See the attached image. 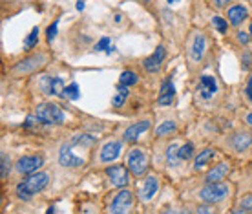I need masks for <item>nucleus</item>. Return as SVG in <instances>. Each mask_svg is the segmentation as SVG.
<instances>
[{"label":"nucleus","mask_w":252,"mask_h":214,"mask_svg":"<svg viewBox=\"0 0 252 214\" xmlns=\"http://www.w3.org/2000/svg\"><path fill=\"white\" fill-rule=\"evenodd\" d=\"M66 88V84L61 77H51V84H50V95H57V97H63V92Z\"/></svg>","instance_id":"28"},{"label":"nucleus","mask_w":252,"mask_h":214,"mask_svg":"<svg viewBox=\"0 0 252 214\" xmlns=\"http://www.w3.org/2000/svg\"><path fill=\"white\" fill-rule=\"evenodd\" d=\"M177 134H179V121L174 119V117H166L154 128L156 139H168L177 136Z\"/></svg>","instance_id":"20"},{"label":"nucleus","mask_w":252,"mask_h":214,"mask_svg":"<svg viewBox=\"0 0 252 214\" xmlns=\"http://www.w3.org/2000/svg\"><path fill=\"white\" fill-rule=\"evenodd\" d=\"M50 61L48 53L44 51H37L33 55H28L26 59H22L20 63H17L11 68V75L15 77H24V75H32L35 71H38L40 68H44L46 64Z\"/></svg>","instance_id":"9"},{"label":"nucleus","mask_w":252,"mask_h":214,"mask_svg":"<svg viewBox=\"0 0 252 214\" xmlns=\"http://www.w3.org/2000/svg\"><path fill=\"white\" fill-rule=\"evenodd\" d=\"M168 2H170V4H174V2H179V0H168Z\"/></svg>","instance_id":"39"},{"label":"nucleus","mask_w":252,"mask_h":214,"mask_svg":"<svg viewBox=\"0 0 252 214\" xmlns=\"http://www.w3.org/2000/svg\"><path fill=\"white\" fill-rule=\"evenodd\" d=\"M82 7H84V2L79 0V2H77V9H82Z\"/></svg>","instance_id":"38"},{"label":"nucleus","mask_w":252,"mask_h":214,"mask_svg":"<svg viewBox=\"0 0 252 214\" xmlns=\"http://www.w3.org/2000/svg\"><path fill=\"white\" fill-rule=\"evenodd\" d=\"M238 55V63H240V70L243 73H251L252 71V46L243 48V46H232Z\"/></svg>","instance_id":"24"},{"label":"nucleus","mask_w":252,"mask_h":214,"mask_svg":"<svg viewBox=\"0 0 252 214\" xmlns=\"http://www.w3.org/2000/svg\"><path fill=\"white\" fill-rule=\"evenodd\" d=\"M223 15L227 17L228 24H230L232 30H240V28H243L245 24H249V20H252V9L247 6L245 2H240V0L232 2V4L223 11Z\"/></svg>","instance_id":"10"},{"label":"nucleus","mask_w":252,"mask_h":214,"mask_svg":"<svg viewBox=\"0 0 252 214\" xmlns=\"http://www.w3.org/2000/svg\"><path fill=\"white\" fill-rule=\"evenodd\" d=\"M50 185V174L48 172H33L24 178V181L19 183L17 196L22 202H30L37 192H42Z\"/></svg>","instance_id":"5"},{"label":"nucleus","mask_w":252,"mask_h":214,"mask_svg":"<svg viewBox=\"0 0 252 214\" xmlns=\"http://www.w3.org/2000/svg\"><path fill=\"white\" fill-rule=\"evenodd\" d=\"M216 145L225 156L234 159H252V128L245 125L232 126L216 141Z\"/></svg>","instance_id":"4"},{"label":"nucleus","mask_w":252,"mask_h":214,"mask_svg":"<svg viewBox=\"0 0 252 214\" xmlns=\"http://www.w3.org/2000/svg\"><path fill=\"white\" fill-rule=\"evenodd\" d=\"M159 190H161V179H159V176H156V174H146L145 179L141 181V185H139L137 189L139 202L150 203L158 196Z\"/></svg>","instance_id":"13"},{"label":"nucleus","mask_w":252,"mask_h":214,"mask_svg":"<svg viewBox=\"0 0 252 214\" xmlns=\"http://www.w3.org/2000/svg\"><path fill=\"white\" fill-rule=\"evenodd\" d=\"M192 94H194V105L203 110L216 107H223L227 99H225V86L220 75L210 73V71H201L197 75L192 77Z\"/></svg>","instance_id":"2"},{"label":"nucleus","mask_w":252,"mask_h":214,"mask_svg":"<svg viewBox=\"0 0 252 214\" xmlns=\"http://www.w3.org/2000/svg\"><path fill=\"white\" fill-rule=\"evenodd\" d=\"M35 113L48 126L63 125L64 123V110L59 105H55V103H40L37 110H35Z\"/></svg>","instance_id":"11"},{"label":"nucleus","mask_w":252,"mask_h":214,"mask_svg":"<svg viewBox=\"0 0 252 214\" xmlns=\"http://www.w3.org/2000/svg\"><path fill=\"white\" fill-rule=\"evenodd\" d=\"M44 156L42 154H32V156H22V158L15 163V170L20 176H28V174H33L37 172L38 169H42L44 165Z\"/></svg>","instance_id":"15"},{"label":"nucleus","mask_w":252,"mask_h":214,"mask_svg":"<svg viewBox=\"0 0 252 214\" xmlns=\"http://www.w3.org/2000/svg\"><path fill=\"white\" fill-rule=\"evenodd\" d=\"M234 169H236V161L230 156H223L216 161L210 169H207L203 174H199V181L214 183V181H227L232 176Z\"/></svg>","instance_id":"7"},{"label":"nucleus","mask_w":252,"mask_h":214,"mask_svg":"<svg viewBox=\"0 0 252 214\" xmlns=\"http://www.w3.org/2000/svg\"><path fill=\"white\" fill-rule=\"evenodd\" d=\"M194 202H201L207 205H212L218 211H230L236 198V183L230 179L227 181H199L192 190Z\"/></svg>","instance_id":"3"},{"label":"nucleus","mask_w":252,"mask_h":214,"mask_svg":"<svg viewBox=\"0 0 252 214\" xmlns=\"http://www.w3.org/2000/svg\"><path fill=\"white\" fill-rule=\"evenodd\" d=\"M230 213L252 214V190H247V192H241V194L236 192V198H234V203H232V207H230Z\"/></svg>","instance_id":"22"},{"label":"nucleus","mask_w":252,"mask_h":214,"mask_svg":"<svg viewBox=\"0 0 252 214\" xmlns=\"http://www.w3.org/2000/svg\"><path fill=\"white\" fill-rule=\"evenodd\" d=\"M240 121H241V125H245L249 126V128H252V108H245V110H241L240 113Z\"/></svg>","instance_id":"33"},{"label":"nucleus","mask_w":252,"mask_h":214,"mask_svg":"<svg viewBox=\"0 0 252 214\" xmlns=\"http://www.w3.org/2000/svg\"><path fill=\"white\" fill-rule=\"evenodd\" d=\"M63 97L64 99H71V101H75L81 97V90H79V84L75 82H71V84H66V88L63 92Z\"/></svg>","instance_id":"29"},{"label":"nucleus","mask_w":252,"mask_h":214,"mask_svg":"<svg viewBox=\"0 0 252 214\" xmlns=\"http://www.w3.org/2000/svg\"><path fill=\"white\" fill-rule=\"evenodd\" d=\"M166 57H168L166 48H164L163 44H159L158 48L154 50V53L143 61V66H145V70L148 73H158L159 70L163 68V64L166 63Z\"/></svg>","instance_id":"17"},{"label":"nucleus","mask_w":252,"mask_h":214,"mask_svg":"<svg viewBox=\"0 0 252 214\" xmlns=\"http://www.w3.org/2000/svg\"><path fill=\"white\" fill-rule=\"evenodd\" d=\"M225 154L221 152V148L218 145H205L203 148L195 152L194 159H192V163H190V170H192V174L194 176H199L203 174L207 169H210L212 165L218 161L220 158H223Z\"/></svg>","instance_id":"6"},{"label":"nucleus","mask_w":252,"mask_h":214,"mask_svg":"<svg viewBox=\"0 0 252 214\" xmlns=\"http://www.w3.org/2000/svg\"><path fill=\"white\" fill-rule=\"evenodd\" d=\"M106 178L110 185L115 187V189H123L130 181V176H128V172H126L123 165H110L106 169Z\"/></svg>","instance_id":"19"},{"label":"nucleus","mask_w":252,"mask_h":214,"mask_svg":"<svg viewBox=\"0 0 252 214\" xmlns=\"http://www.w3.org/2000/svg\"><path fill=\"white\" fill-rule=\"evenodd\" d=\"M13 170V165L9 163V158H7L6 154H2V159H0V176L2 179H6L7 174Z\"/></svg>","instance_id":"32"},{"label":"nucleus","mask_w":252,"mask_h":214,"mask_svg":"<svg viewBox=\"0 0 252 214\" xmlns=\"http://www.w3.org/2000/svg\"><path fill=\"white\" fill-rule=\"evenodd\" d=\"M126 97H128V94L117 92V94H115V97H114V101H112V107H114V108H121L126 103Z\"/></svg>","instance_id":"35"},{"label":"nucleus","mask_w":252,"mask_h":214,"mask_svg":"<svg viewBox=\"0 0 252 214\" xmlns=\"http://www.w3.org/2000/svg\"><path fill=\"white\" fill-rule=\"evenodd\" d=\"M185 61L190 75L201 73L216 61L214 55V37L207 28L192 26L185 37Z\"/></svg>","instance_id":"1"},{"label":"nucleus","mask_w":252,"mask_h":214,"mask_svg":"<svg viewBox=\"0 0 252 214\" xmlns=\"http://www.w3.org/2000/svg\"><path fill=\"white\" fill-rule=\"evenodd\" d=\"M177 101V92L174 86V73H168L164 77L161 86H159V95H158V105L159 107H174Z\"/></svg>","instance_id":"14"},{"label":"nucleus","mask_w":252,"mask_h":214,"mask_svg":"<svg viewBox=\"0 0 252 214\" xmlns=\"http://www.w3.org/2000/svg\"><path fill=\"white\" fill-rule=\"evenodd\" d=\"M245 81H243V86H241V97L245 105L252 108V71L251 73H245Z\"/></svg>","instance_id":"27"},{"label":"nucleus","mask_w":252,"mask_h":214,"mask_svg":"<svg viewBox=\"0 0 252 214\" xmlns=\"http://www.w3.org/2000/svg\"><path fill=\"white\" fill-rule=\"evenodd\" d=\"M38 42V26H35L32 32H30V35L26 37L24 40V50H33L35 46H37Z\"/></svg>","instance_id":"31"},{"label":"nucleus","mask_w":252,"mask_h":214,"mask_svg":"<svg viewBox=\"0 0 252 214\" xmlns=\"http://www.w3.org/2000/svg\"><path fill=\"white\" fill-rule=\"evenodd\" d=\"M152 128V121L150 119H143V121H137V123H133V125H130L128 128L125 130V134H123V139H125L126 143H135L139 139V136L141 134L148 132Z\"/></svg>","instance_id":"21"},{"label":"nucleus","mask_w":252,"mask_h":214,"mask_svg":"<svg viewBox=\"0 0 252 214\" xmlns=\"http://www.w3.org/2000/svg\"><path fill=\"white\" fill-rule=\"evenodd\" d=\"M110 42H112V40H110L108 37H102L101 40L95 44V51H106L108 46H110Z\"/></svg>","instance_id":"36"},{"label":"nucleus","mask_w":252,"mask_h":214,"mask_svg":"<svg viewBox=\"0 0 252 214\" xmlns=\"http://www.w3.org/2000/svg\"><path fill=\"white\" fill-rule=\"evenodd\" d=\"M137 81H139L137 73L132 71V70H125L119 77V82H123V84H126V86H133V84H137Z\"/></svg>","instance_id":"30"},{"label":"nucleus","mask_w":252,"mask_h":214,"mask_svg":"<svg viewBox=\"0 0 252 214\" xmlns=\"http://www.w3.org/2000/svg\"><path fill=\"white\" fill-rule=\"evenodd\" d=\"M73 143L68 141V143H63V146L59 148V163L66 167V169H77V167H81L84 165V159L81 156H77L75 152H73Z\"/></svg>","instance_id":"16"},{"label":"nucleus","mask_w":252,"mask_h":214,"mask_svg":"<svg viewBox=\"0 0 252 214\" xmlns=\"http://www.w3.org/2000/svg\"><path fill=\"white\" fill-rule=\"evenodd\" d=\"M57 32H59V19L53 20V22H51V26L48 28V32H46V38H48V42H51V40L55 38Z\"/></svg>","instance_id":"34"},{"label":"nucleus","mask_w":252,"mask_h":214,"mask_svg":"<svg viewBox=\"0 0 252 214\" xmlns=\"http://www.w3.org/2000/svg\"><path fill=\"white\" fill-rule=\"evenodd\" d=\"M197 150H199V148H197V145H195L192 139H189V141H183V143L179 145V159H181L183 163L190 165Z\"/></svg>","instance_id":"26"},{"label":"nucleus","mask_w":252,"mask_h":214,"mask_svg":"<svg viewBox=\"0 0 252 214\" xmlns=\"http://www.w3.org/2000/svg\"><path fill=\"white\" fill-rule=\"evenodd\" d=\"M133 203H135V196L132 190L121 189L108 203V213H130L133 209Z\"/></svg>","instance_id":"12"},{"label":"nucleus","mask_w":252,"mask_h":214,"mask_svg":"<svg viewBox=\"0 0 252 214\" xmlns=\"http://www.w3.org/2000/svg\"><path fill=\"white\" fill-rule=\"evenodd\" d=\"M208 26H210L220 37H228L230 32H232V28L228 24L227 17H225L223 13H218V11H212L210 19H208Z\"/></svg>","instance_id":"23"},{"label":"nucleus","mask_w":252,"mask_h":214,"mask_svg":"<svg viewBox=\"0 0 252 214\" xmlns=\"http://www.w3.org/2000/svg\"><path fill=\"white\" fill-rule=\"evenodd\" d=\"M247 30H249V33H251V37H252V20H249V24H247Z\"/></svg>","instance_id":"37"},{"label":"nucleus","mask_w":252,"mask_h":214,"mask_svg":"<svg viewBox=\"0 0 252 214\" xmlns=\"http://www.w3.org/2000/svg\"><path fill=\"white\" fill-rule=\"evenodd\" d=\"M121 152H123V143L117 141V139H110V141H106V143L101 146V150L97 154V159L104 165L114 163L115 159L121 156Z\"/></svg>","instance_id":"18"},{"label":"nucleus","mask_w":252,"mask_h":214,"mask_svg":"<svg viewBox=\"0 0 252 214\" xmlns=\"http://www.w3.org/2000/svg\"><path fill=\"white\" fill-rule=\"evenodd\" d=\"M150 167V154L141 148V146H132L126 154V169L130 170L133 178H143L148 174Z\"/></svg>","instance_id":"8"},{"label":"nucleus","mask_w":252,"mask_h":214,"mask_svg":"<svg viewBox=\"0 0 252 214\" xmlns=\"http://www.w3.org/2000/svg\"><path fill=\"white\" fill-rule=\"evenodd\" d=\"M179 145H181L179 141H172L170 145L166 146V150H164V161L170 169H177L181 165H187L179 159Z\"/></svg>","instance_id":"25"}]
</instances>
